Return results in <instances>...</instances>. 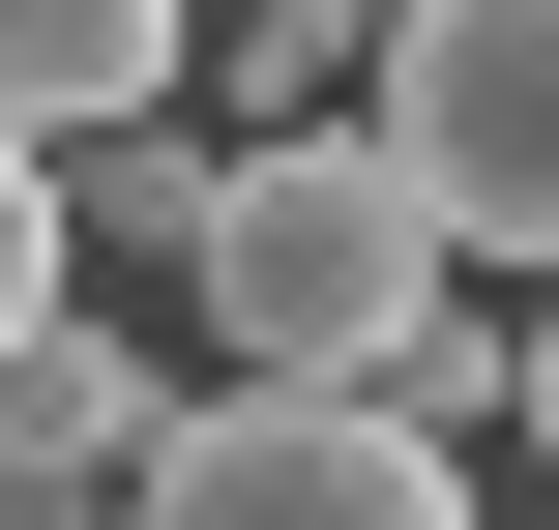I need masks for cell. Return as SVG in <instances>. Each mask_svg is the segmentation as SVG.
Segmentation results:
<instances>
[{"instance_id":"cell-1","label":"cell","mask_w":559,"mask_h":530,"mask_svg":"<svg viewBox=\"0 0 559 530\" xmlns=\"http://www.w3.org/2000/svg\"><path fill=\"white\" fill-rule=\"evenodd\" d=\"M472 236L413 207V148L383 118H324V148H236V236H206V354L236 384H413L472 295H442Z\"/></svg>"},{"instance_id":"cell-2","label":"cell","mask_w":559,"mask_h":530,"mask_svg":"<svg viewBox=\"0 0 559 530\" xmlns=\"http://www.w3.org/2000/svg\"><path fill=\"white\" fill-rule=\"evenodd\" d=\"M383 148L472 266L559 295V0H383Z\"/></svg>"},{"instance_id":"cell-3","label":"cell","mask_w":559,"mask_h":530,"mask_svg":"<svg viewBox=\"0 0 559 530\" xmlns=\"http://www.w3.org/2000/svg\"><path fill=\"white\" fill-rule=\"evenodd\" d=\"M147 530H472V443H413L383 384H206Z\"/></svg>"},{"instance_id":"cell-4","label":"cell","mask_w":559,"mask_h":530,"mask_svg":"<svg viewBox=\"0 0 559 530\" xmlns=\"http://www.w3.org/2000/svg\"><path fill=\"white\" fill-rule=\"evenodd\" d=\"M147 472H177V384H147L118 325L0 354V530H147Z\"/></svg>"},{"instance_id":"cell-5","label":"cell","mask_w":559,"mask_h":530,"mask_svg":"<svg viewBox=\"0 0 559 530\" xmlns=\"http://www.w3.org/2000/svg\"><path fill=\"white\" fill-rule=\"evenodd\" d=\"M118 118H206V0H0V148L88 177Z\"/></svg>"},{"instance_id":"cell-6","label":"cell","mask_w":559,"mask_h":530,"mask_svg":"<svg viewBox=\"0 0 559 530\" xmlns=\"http://www.w3.org/2000/svg\"><path fill=\"white\" fill-rule=\"evenodd\" d=\"M206 118H236V148L383 118V0H206Z\"/></svg>"},{"instance_id":"cell-7","label":"cell","mask_w":559,"mask_h":530,"mask_svg":"<svg viewBox=\"0 0 559 530\" xmlns=\"http://www.w3.org/2000/svg\"><path fill=\"white\" fill-rule=\"evenodd\" d=\"M59 325H88V236H59V177L0 148V354H59Z\"/></svg>"},{"instance_id":"cell-8","label":"cell","mask_w":559,"mask_h":530,"mask_svg":"<svg viewBox=\"0 0 559 530\" xmlns=\"http://www.w3.org/2000/svg\"><path fill=\"white\" fill-rule=\"evenodd\" d=\"M531 472H559V295H531Z\"/></svg>"}]
</instances>
